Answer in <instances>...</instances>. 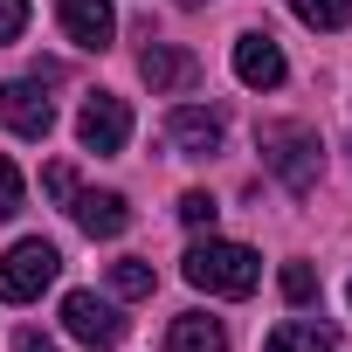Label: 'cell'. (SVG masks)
<instances>
[{"label": "cell", "instance_id": "5b68a950", "mask_svg": "<svg viewBox=\"0 0 352 352\" xmlns=\"http://www.w3.org/2000/svg\"><path fill=\"white\" fill-rule=\"evenodd\" d=\"M76 138H83V152H124V138H131V111H124V97H111V90L83 97V111H76Z\"/></svg>", "mask_w": 352, "mask_h": 352}, {"label": "cell", "instance_id": "4fadbf2b", "mask_svg": "<svg viewBox=\"0 0 352 352\" xmlns=\"http://www.w3.org/2000/svg\"><path fill=\"white\" fill-rule=\"evenodd\" d=\"M263 352H338V331L318 324V318H283V324L263 338Z\"/></svg>", "mask_w": 352, "mask_h": 352}, {"label": "cell", "instance_id": "8fae6325", "mask_svg": "<svg viewBox=\"0 0 352 352\" xmlns=\"http://www.w3.org/2000/svg\"><path fill=\"white\" fill-rule=\"evenodd\" d=\"M56 21L76 49H111V35H118L111 0H56Z\"/></svg>", "mask_w": 352, "mask_h": 352}, {"label": "cell", "instance_id": "8992f818", "mask_svg": "<svg viewBox=\"0 0 352 352\" xmlns=\"http://www.w3.org/2000/svg\"><path fill=\"white\" fill-rule=\"evenodd\" d=\"M63 331L83 345H124V318L97 297V290H69L63 297Z\"/></svg>", "mask_w": 352, "mask_h": 352}, {"label": "cell", "instance_id": "44dd1931", "mask_svg": "<svg viewBox=\"0 0 352 352\" xmlns=\"http://www.w3.org/2000/svg\"><path fill=\"white\" fill-rule=\"evenodd\" d=\"M42 352H49V345H42Z\"/></svg>", "mask_w": 352, "mask_h": 352}, {"label": "cell", "instance_id": "7a4b0ae2", "mask_svg": "<svg viewBox=\"0 0 352 352\" xmlns=\"http://www.w3.org/2000/svg\"><path fill=\"white\" fill-rule=\"evenodd\" d=\"M256 152H263V166L276 173L290 194H311L318 173H324V145H318L311 124H263L256 131Z\"/></svg>", "mask_w": 352, "mask_h": 352}, {"label": "cell", "instance_id": "5bb4252c", "mask_svg": "<svg viewBox=\"0 0 352 352\" xmlns=\"http://www.w3.org/2000/svg\"><path fill=\"white\" fill-rule=\"evenodd\" d=\"M290 14H297L304 28H318V35H338V28L352 21V0H290Z\"/></svg>", "mask_w": 352, "mask_h": 352}, {"label": "cell", "instance_id": "ba28073f", "mask_svg": "<svg viewBox=\"0 0 352 352\" xmlns=\"http://www.w3.org/2000/svg\"><path fill=\"white\" fill-rule=\"evenodd\" d=\"M235 76H242L249 90H276V83L290 76V63H283V49H276V35H270V28L235 35Z\"/></svg>", "mask_w": 352, "mask_h": 352}, {"label": "cell", "instance_id": "2e32d148", "mask_svg": "<svg viewBox=\"0 0 352 352\" xmlns=\"http://www.w3.org/2000/svg\"><path fill=\"white\" fill-rule=\"evenodd\" d=\"M214 214H221V201H214L208 187H194V194H180V221H187V228H214Z\"/></svg>", "mask_w": 352, "mask_h": 352}, {"label": "cell", "instance_id": "3957f363", "mask_svg": "<svg viewBox=\"0 0 352 352\" xmlns=\"http://www.w3.org/2000/svg\"><path fill=\"white\" fill-rule=\"evenodd\" d=\"M56 276H63V256L42 235H28V242H14L8 256H0V297H8V304H35Z\"/></svg>", "mask_w": 352, "mask_h": 352}, {"label": "cell", "instance_id": "d6986e66", "mask_svg": "<svg viewBox=\"0 0 352 352\" xmlns=\"http://www.w3.org/2000/svg\"><path fill=\"white\" fill-rule=\"evenodd\" d=\"M28 28V0H0V42H14Z\"/></svg>", "mask_w": 352, "mask_h": 352}, {"label": "cell", "instance_id": "30bf717a", "mask_svg": "<svg viewBox=\"0 0 352 352\" xmlns=\"http://www.w3.org/2000/svg\"><path fill=\"white\" fill-rule=\"evenodd\" d=\"M166 145L180 159H214L221 152V111H201V104H180L166 118Z\"/></svg>", "mask_w": 352, "mask_h": 352}, {"label": "cell", "instance_id": "9c48e42d", "mask_svg": "<svg viewBox=\"0 0 352 352\" xmlns=\"http://www.w3.org/2000/svg\"><path fill=\"white\" fill-rule=\"evenodd\" d=\"M69 214H76V228H83L90 242H111V235L131 228V208H124V194H111V187H76V194H69Z\"/></svg>", "mask_w": 352, "mask_h": 352}, {"label": "cell", "instance_id": "6da1fadb", "mask_svg": "<svg viewBox=\"0 0 352 352\" xmlns=\"http://www.w3.org/2000/svg\"><path fill=\"white\" fill-rule=\"evenodd\" d=\"M180 270H187V283L208 290V297H249L256 276H263L256 249H242V242H214V235H201V242L180 256Z\"/></svg>", "mask_w": 352, "mask_h": 352}, {"label": "cell", "instance_id": "277c9868", "mask_svg": "<svg viewBox=\"0 0 352 352\" xmlns=\"http://www.w3.org/2000/svg\"><path fill=\"white\" fill-rule=\"evenodd\" d=\"M138 76L152 83V97H180V90L201 83V56L180 49V42H145L138 49Z\"/></svg>", "mask_w": 352, "mask_h": 352}, {"label": "cell", "instance_id": "ffe728a7", "mask_svg": "<svg viewBox=\"0 0 352 352\" xmlns=\"http://www.w3.org/2000/svg\"><path fill=\"white\" fill-rule=\"evenodd\" d=\"M42 194H49V201H69V194H76V173H69V166H49V173H42Z\"/></svg>", "mask_w": 352, "mask_h": 352}, {"label": "cell", "instance_id": "52a82bcc", "mask_svg": "<svg viewBox=\"0 0 352 352\" xmlns=\"http://www.w3.org/2000/svg\"><path fill=\"white\" fill-rule=\"evenodd\" d=\"M0 124H8L14 138H49L56 131V104L42 97V83H0Z\"/></svg>", "mask_w": 352, "mask_h": 352}, {"label": "cell", "instance_id": "e0dca14e", "mask_svg": "<svg viewBox=\"0 0 352 352\" xmlns=\"http://www.w3.org/2000/svg\"><path fill=\"white\" fill-rule=\"evenodd\" d=\"M276 283H283V297H290V304H318V276H311V263H283V276H276Z\"/></svg>", "mask_w": 352, "mask_h": 352}, {"label": "cell", "instance_id": "9a60e30c", "mask_svg": "<svg viewBox=\"0 0 352 352\" xmlns=\"http://www.w3.org/2000/svg\"><path fill=\"white\" fill-rule=\"evenodd\" d=\"M111 290H118V297H152L159 276H152L145 256H124V263H111Z\"/></svg>", "mask_w": 352, "mask_h": 352}, {"label": "cell", "instance_id": "ac0fdd59", "mask_svg": "<svg viewBox=\"0 0 352 352\" xmlns=\"http://www.w3.org/2000/svg\"><path fill=\"white\" fill-rule=\"evenodd\" d=\"M21 214V173L8 166V152H0V221H14Z\"/></svg>", "mask_w": 352, "mask_h": 352}, {"label": "cell", "instance_id": "7c38bea8", "mask_svg": "<svg viewBox=\"0 0 352 352\" xmlns=\"http://www.w3.org/2000/svg\"><path fill=\"white\" fill-rule=\"evenodd\" d=\"M166 352H228V324L208 311H187L166 324Z\"/></svg>", "mask_w": 352, "mask_h": 352}]
</instances>
